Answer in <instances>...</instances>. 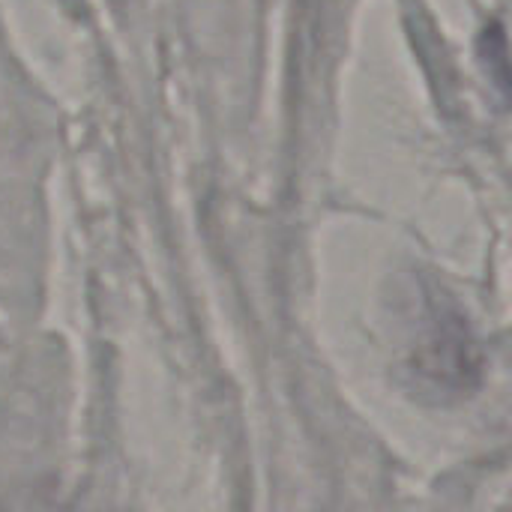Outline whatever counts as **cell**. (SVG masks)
Segmentation results:
<instances>
[{"mask_svg": "<svg viewBox=\"0 0 512 512\" xmlns=\"http://www.w3.org/2000/svg\"><path fill=\"white\" fill-rule=\"evenodd\" d=\"M477 54H480V63L486 66V75L495 84V90L507 99V105H512V51L501 21H489L483 27L480 39H477Z\"/></svg>", "mask_w": 512, "mask_h": 512, "instance_id": "6da1fadb", "label": "cell"}]
</instances>
